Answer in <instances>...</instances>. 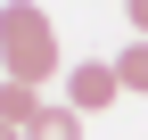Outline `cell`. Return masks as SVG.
<instances>
[{"instance_id":"obj_3","label":"cell","mask_w":148,"mask_h":140,"mask_svg":"<svg viewBox=\"0 0 148 140\" xmlns=\"http://www.w3.org/2000/svg\"><path fill=\"white\" fill-rule=\"evenodd\" d=\"M41 107H49V99L33 91V82H0V124H8V132H25Z\"/></svg>"},{"instance_id":"obj_5","label":"cell","mask_w":148,"mask_h":140,"mask_svg":"<svg viewBox=\"0 0 148 140\" xmlns=\"http://www.w3.org/2000/svg\"><path fill=\"white\" fill-rule=\"evenodd\" d=\"M115 82H123V91H148V41H123V58H115Z\"/></svg>"},{"instance_id":"obj_1","label":"cell","mask_w":148,"mask_h":140,"mask_svg":"<svg viewBox=\"0 0 148 140\" xmlns=\"http://www.w3.org/2000/svg\"><path fill=\"white\" fill-rule=\"evenodd\" d=\"M0 66H8V82H33V91L58 74V33H49V16L33 0L0 8Z\"/></svg>"},{"instance_id":"obj_2","label":"cell","mask_w":148,"mask_h":140,"mask_svg":"<svg viewBox=\"0 0 148 140\" xmlns=\"http://www.w3.org/2000/svg\"><path fill=\"white\" fill-rule=\"evenodd\" d=\"M115 99H123V82H115L107 58H74V66H66V107H74V115H107Z\"/></svg>"},{"instance_id":"obj_4","label":"cell","mask_w":148,"mask_h":140,"mask_svg":"<svg viewBox=\"0 0 148 140\" xmlns=\"http://www.w3.org/2000/svg\"><path fill=\"white\" fill-rule=\"evenodd\" d=\"M25 140H82V115H74V107H41L25 124Z\"/></svg>"},{"instance_id":"obj_6","label":"cell","mask_w":148,"mask_h":140,"mask_svg":"<svg viewBox=\"0 0 148 140\" xmlns=\"http://www.w3.org/2000/svg\"><path fill=\"white\" fill-rule=\"evenodd\" d=\"M123 16H132V33L148 41V0H123Z\"/></svg>"},{"instance_id":"obj_7","label":"cell","mask_w":148,"mask_h":140,"mask_svg":"<svg viewBox=\"0 0 148 140\" xmlns=\"http://www.w3.org/2000/svg\"><path fill=\"white\" fill-rule=\"evenodd\" d=\"M0 140H25V132H8V124H0Z\"/></svg>"}]
</instances>
